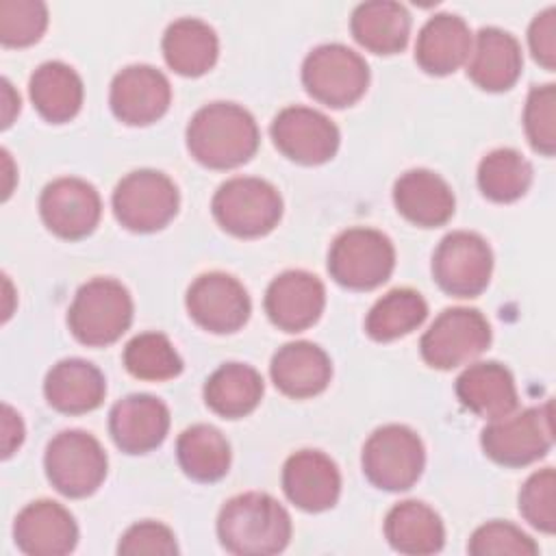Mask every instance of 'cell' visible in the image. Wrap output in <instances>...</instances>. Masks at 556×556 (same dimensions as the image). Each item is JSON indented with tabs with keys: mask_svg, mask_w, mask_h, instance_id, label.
<instances>
[{
	"mask_svg": "<svg viewBox=\"0 0 556 556\" xmlns=\"http://www.w3.org/2000/svg\"><path fill=\"white\" fill-rule=\"evenodd\" d=\"M217 536L230 554H278L289 545L291 517L287 508L267 493H241L222 506Z\"/></svg>",
	"mask_w": 556,
	"mask_h": 556,
	"instance_id": "6da1fadb",
	"label": "cell"
},
{
	"mask_svg": "<svg viewBox=\"0 0 556 556\" xmlns=\"http://www.w3.org/2000/svg\"><path fill=\"white\" fill-rule=\"evenodd\" d=\"M191 156L211 169H230L248 163L258 148V126L239 104L211 102L187 126Z\"/></svg>",
	"mask_w": 556,
	"mask_h": 556,
	"instance_id": "7a4b0ae2",
	"label": "cell"
},
{
	"mask_svg": "<svg viewBox=\"0 0 556 556\" xmlns=\"http://www.w3.org/2000/svg\"><path fill=\"white\" fill-rule=\"evenodd\" d=\"M132 321V298L113 278H91L74 295L67 311L72 334L91 348L115 343Z\"/></svg>",
	"mask_w": 556,
	"mask_h": 556,
	"instance_id": "3957f363",
	"label": "cell"
},
{
	"mask_svg": "<svg viewBox=\"0 0 556 556\" xmlns=\"http://www.w3.org/2000/svg\"><path fill=\"white\" fill-rule=\"evenodd\" d=\"M213 217L235 237H263L282 217V198L274 185L254 176L226 180L213 195Z\"/></svg>",
	"mask_w": 556,
	"mask_h": 556,
	"instance_id": "277c9868",
	"label": "cell"
},
{
	"mask_svg": "<svg viewBox=\"0 0 556 556\" xmlns=\"http://www.w3.org/2000/svg\"><path fill=\"white\" fill-rule=\"evenodd\" d=\"M395 250L387 235L374 228H348L330 245L328 271L348 289L369 291L389 280Z\"/></svg>",
	"mask_w": 556,
	"mask_h": 556,
	"instance_id": "5b68a950",
	"label": "cell"
},
{
	"mask_svg": "<svg viewBox=\"0 0 556 556\" xmlns=\"http://www.w3.org/2000/svg\"><path fill=\"white\" fill-rule=\"evenodd\" d=\"M363 473L382 491L410 489L426 463L424 443L408 426L387 424L369 434L363 445Z\"/></svg>",
	"mask_w": 556,
	"mask_h": 556,
	"instance_id": "8992f818",
	"label": "cell"
},
{
	"mask_svg": "<svg viewBox=\"0 0 556 556\" xmlns=\"http://www.w3.org/2000/svg\"><path fill=\"white\" fill-rule=\"evenodd\" d=\"M302 83L321 104L343 109L363 98L369 85L365 59L343 43L313 48L302 63Z\"/></svg>",
	"mask_w": 556,
	"mask_h": 556,
	"instance_id": "52a82bcc",
	"label": "cell"
},
{
	"mask_svg": "<svg viewBox=\"0 0 556 556\" xmlns=\"http://www.w3.org/2000/svg\"><path fill=\"white\" fill-rule=\"evenodd\" d=\"M480 443L484 454L504 467H523L543 458L554 443L552 402L491 419Z\"/></svg>",
	"mask_w": 556,
	"mask_h": 556,
	"instance_id": "ba28073f",
	"label": "cell"
},
{
	"mask_svg": "<svg viewBox=\"0 0 556 556\" xmlns=\"http://www.w3.org/2000/svg\"><path fill=\"white\" fill-rule=\"evenodd\" d=\"M46 476L67 497H87L104 480L109 458L100 441L85 430L54 434L43 456Z\"/></svg>",
	"mask_w": 556,
	"mask_h": 556,
	"instance_id": "9c48e42d",
	"label": "cell"
},
{
	"mask_svg": "<svg viewBox=\"0 0 556 556\" xmlns=\"http://www.w3.org/2000/svg\"><path fill=\"white\" fill-rule=\"evenodd\" d=\"M178 187L156 169L126 174L113 191V213L132 232H154L165 228L178 213Z\"/></svg>",
	"mask_w": 556,
	"mask_h": 556,
	"instance_id": "30bf717a",
	"label": "cell"
},
{
	"mask_svg": "<svg viewBox=\"0 0 556 556\" xmlns=\"http://www.w3.org/2000/svg\"><path fill=\"white\" fill-rule=\"evenodd\" d=\"M491 343V326L478 308H445L419 341L421 358L434 369H454L480 356Z\"/></svg>",
	"mask_w": 556,
	"mask_h": 556,
	"instance_id": "8fae6325",
	"label": "cell"
},
{
	"mask_svg": "<svg viewBox=\"0 0 556 556\" xmlns=\"http://www.w3.org/2000/svg\"><path fill=\"white\" fill-rule=\"evenodd\" d=\"M493 271L489 243L469 230L445 235L432 254V276L437 285L454 298L480 295Z\"/></svg>",
	"mask_w": 556,
	"mask_h": 556,
	"instance_id": "7c38bea8",
	"label": "cell"
},
{
	"mask_svg": "<svg viewBox=\"0 0 556 556\" xmlns=\"http://www.w3.org/2000/svg\"><path fill=\"white\" fill-rule=\"evenodd\" d=\"M185 304L191 319L215 334L239 330L252 311L245 287L224 271L198 276L187 289Z\"/></svg>",
	"mask_w": 556,
	"mask_h": 556,
	"instance_id": "4fadbf2b",
	"label": "cell"
},
{
	"mask_svg": "<svg viewBox=\"0 0 556 556\" xmlns=\"http://www.w3.org/2000/svg\"><path fill=\"white\" fill-rule=\"evenodd\" d=\"M274 146L291 161L321 165L339 150V128L321 111L308 106H287L271 122Z\"/></svg>",
	"mask_w": 556,
	"mask_h": 556,
	"instance_id": "5bb4252c",
	"label": "cell"
},
{
	"mask_svg": "<svg viewBox=\"0 0 556 556\" xmlns=\"http://www.w3.org/2000/svg\"><path fill=\"white\" fill-rule=\"evenodd\" d=\"M39 213L48 230L56 237L83 239L98 226L102 202L91 182L65 176L43 187Z\"/></svg>",
	"mask_w": 556,
	"mask_h": 556,
	"instance_id": "9a60e30c",
	"label": "cell"
},
{
	"mask_svg": "<svg viewBox=\"0 0 556 556\" xmlns=\"http://www.w3.org/2000/svg\"><path fill=\"white\" fill-rule=\"evenodd\" d=\"M172 87L163 72L152 65H128L113 76L111 111L128 126H148L165 115Z\"/></svg>",
	"mask_w": 556,
	"mask_h": 556,
	"instance_id": "2e32d148",
	"label": "cell"
},
{
	"mask_svg": "<svg viewBox=\"0 0 556 556\" xmlns=\"http://www.w3.org/2000/svg\"><path fill=\"white\" fill-rule=\"evenodd\" d=\"M265 313L285 332L311 328L326 306L324 282L304 271L289 269L276 276L265 291Z\"/></svg>",
	"mask_w": 556,
	"mask_h": 556,
	"instance_id": "e0dca14e",
	"label": "cell"
},
{
	"mask_svg": "<svg viewBox=\"0 0 556 556\" xmlns=\"http://www.w3.org/2000/svg\"><path fill=\"white\" fill-rule=\"evenodd\" d=\"M13 539L28 556H63L76 547L78 528L65 506L37 500L17 513Z\"/></svg>",
	"mask_w": 556,
	"mask_h": 556,
	"instance_id": "ac0fdd59",
	"label": "cell"
},
{
	"mask_svg": "<svg viewBox=\"0 0 556 556\" xmlns=\"http://www.w3.org/2000/svg\"><path fill=\"white\" fill-rule=\"evenodd\" d=\"M109 430L126 454H146L159 447L169 430V408L154 395L132 393L113 404Z\"/></svg>",
	"mask_w": 556,
	"mask_h": 556,
	"instance_id": "d6986e66",
	"label": "cell"
},
{
	"mask_svg": "<svg viewBox=\"0 0 556 556\" xmlns=\"http://www.w3.org/2000/svg\"><path fill=\"white\" fill-rule=\"evenodd\" d=\"M285 495L306 513H321L337 504L341 473L330 456L319 450H300L282 467Z\"/></svg>",
	"mask_w": 556,
	"mask_h": 556,
	"instance_id": "ffe728a7",
	"label": "cell"
},
{
	"mask_svg": "<svg viewBox=\"0 0 556 556\" xmlns=\"http://www.w3.org/2000/svg\"><path fill=\"white\" fill-rule=\"evenodd\" d=\"M523 56L519 41L495 26L480 28L469 52L467 76L484 91H506L521 74Z\"/></svg>",
	"mask_w": 556,
	"mask_h": 556,
	"instance_id": "44dd1931",
	"label": "cell"
},
{
	"mask_svg": "<svg viewBox=\"0 0 556 556\" xmlns=\"http://www.w3.org/2000/svg\"><path fill=\"white\" fill-rule=\"evenodd\" d=\"M276 389L289 397L304 400L321 393L332 376L328 354L311 341H293L271 356L269 365Z\"/></svg>",
	"mask_w": 556,
	"mask_h": 556,
	"instance_id": "7402d4cb",
	"label": "cell"
},
{
	"mask_svg": "<svg viewBox=\"0 0 556 556\" xmlns=\"http://www.w3.org/2000/svg\"><path fill=\"white\" fill-rule=\"evenodd\" d=\"M471 43L473 37L463 17L454 13H437L417 35L415 61L424 72L445 76L469 59Z\"/></svg>",
	"mask_w": 556,
	"mask_h": 556,
	"instance_id": "603a6c76",
	"label": "cell"
},
{
	"mask_svg": "<svg viewBox=\"0 0 556 556\" xmlns=\"http://www.w3.org/2000/svg\"><path fill=\"white\" fill-rule=\"evenodd\" d=\"M393 202L400 215L421 228L443 226L454 215L450 185L430 169H410L393 185Z\"/></svg>",
	"mask_w": 556,
	"mask_h": 556,
	"instance_id": "cb8c5ba5",
	"label": "cell"
},
{
	"mask_svg": "<svg viewBox=\"0 0 556 556\" xmlns=\"http://www.w3.org/2000/svg\"><path fill=\"white\" fill-rule=\"evenodd\" d=\"M456 395L463 406L484 419L510 415L519 404L513 374L495 361L469 365L456 378Z\"/></svg>",
	"mask_w": 556,
	"mask_h": 556,
	"instance_id": "d4e9b609",
	"label": "cell"
},
{
	"mask_svg": "<svg viewBox=\"0 0 556 556\" xmlns=\"http://www.w3.org/2000/svg\"><path fill=\"white\" fill-rule=\"evenodd\" d=\"M43 393L52 408L80 415L98 408L106 395L102 371L83 358H63L46 374Z\"/></svg>",
	"mask_w": 556,
	"mask_h": 556,
	"instance_id": "484cf974",
	"label": "cell"
},
{
	"mask_svg": "<svg viewBox=\"0 0 556 556\" xmlns=\"http://www.w3.org/2000/svg\"><path fill=\"white\" fill-rule=\"evenodd\" d=\"M384 536L400 554L426 556L441 552L445 543V528L441 517L428 504L406 500L387 513Z\"/></svg>",
	"mask_w": 556,
	"mask_h": 556,
	"instance_id": "4316f807",
	"label": "cell"
},
{
	"mask_svg": "<svg viewBox=\"0 0 556 556\" xmlns=\"http://www.w3.org/2000/svg\"><path fill=\"white\" fill-rule=\"evenodd\" d=\"M350 30L365 50L376 54H395L408 43L410 15L400 2L371 0L352 11Z\"/></svg>",
	"mask_w": 556,
	"mask_h": 556,
	"instance_id": "83f0119b",
	"label": "cell"
},
{
	"mask_svg": "<svg viewBox=\"0 0 556 556\" xmlns=\"http://www.w3.org/2000/svg\"><path fill=\"white\" fill-rule=\"evenodd\" d=\"M161 48L167 65L176 74L202 76L215 65L219 41L206 22L180 17L167 26Z\"/></svg>",
	"mask_w": 556,
	"mask_h": 556,
	"instance_id": "f1b7e54d",
	"label": "cell"
},
{
	"mask_svg": "<svg viewBox=\"0 0 556 556\" xmlns=\"http://www.w3.org/2000/svg\"><path fill=\"white\" fill-rule=\"evenodd\" d=\"M28 91L37 113L52 124L70 122L83 104V80L63 61L41 63L30 76Z\"/></svg>",
	"mask_w": 556,
	"mask_h": 556,
	"instance_id": "f546056e",
	"label": "cell"
},
{
	"mask_svg": "<svg viewBox=\"0 0 556 556\" xmlns=\"http://www.w3.org/2000/svg\"><path fill=\"white\" fill-rule=\"evenodd\" d=\"M263 389V378L254 367L226 363L208 376L204 384V402L213 413L226 419H239L258 406Z\"/></svg>",
	"mask_w": 556,
	"mask_h": 556,
	"instance_id": "4dcf8cb0",
	"label": "cell"
},
{
	"mask_svg": "<svg viewBox=\"0 0 556 556\" xmlns=\"http://www.w3.org/2000/svg\"><path fill=\"white\" fill-rule=\"evenodd\" d=\"M176 456L182 471L198 482H215L226 476L230 467V445L226 437L208 426L195 424L176 441Z\"/></svg>",
	"mask_w": 556,
	"mask_h": 556,
	"instance_id": "1f68e13d",
	"label": "cell"
},
{
	"mask_svg": "<svg viewBox=\"0 0 556 556\" xmlns=\"http://www.w3.org/2000/svg\"><path fill=\"white\" fill-rule=\"evenodd\" d=\"M428 304L415 289L402 287L384 293L367 313L365 330L374 341L400 339L424 324Z\"/></svg>",
	"mask_w": 556,
	"mask_h": 556,
	"instance_id": "d6a6232c",
	"label": "cell"
},
{
	"mask_svg": "<svg viewBox=\"0 0 556 556\" xmlns=\"http://www.w3.org/2000/svg\"><path fill=\"white\" fill-rule=\"evenodd\" d=\"M530 182L532 165L513 148H497L478 165V187L493 202L519 200Z\"/></svg>",
	"mask_w": 556,
	"mask_h": 556,
	"instance_id": "836d02e7",
	"label": "cell"
},
{
	"mask_svg": "<svg viewBox=\"0 0 556 556\" xmlns=\"http://www.w3.org/2000/svg\"><path fill=\"white\" fill-rule=\"evenodd\" d=\"M124 365L139 380H169L182 371V358L161 332H141L124 348Z\"/></svg>",
	"mask_w": 556,
	"mask_h": 556,
	"instance_id": "e575fe53",
	"label": "cell"
},
{
	"mask_svg": "<svg viewBox=\"0 0 556 556\" xmlns=\"http://www.w3.org/2000/svg\"><path fill=\"white\" fill-rule=\"evenodd\" d=\"M48 26V7L41 0L0 2V41L9 48H24L41 39Z\"/></svg>",
	"mask_w": 556,
	"mask_h": 556,
	"instance_id": "d590c367",
	"label": "cell"
},
{
	"mask_svg": "<svg viewBox=\"0 0 556 556\" xmlns=\"http://www.w3.org/2000/svg\"><path fill=\"white\" fill-rule=\"evenodd\" d=\"M523 128L536 152L543 156L556 152V87L552 83L530 89L523 109Z\"/></svg>",
	"mask_w": 556,
	"mask_h": 556,
	"instance_id": "8d00e7d4",
	"label": "cell"
},
{
	"mask_svg": "<svg viewBox=\"0 0 556 556\" xmlns=\"http://www.w3.org/2000/svg\"><path fill=\"white\" fill-rule=\"evenodd\" d=\"M519 513L545 534L556 530V473L552 467L534 471L519 491Z\"/></svg>",
	"mask_w": 556,
	"mask_h": 556,
	"instance_id": "74e56055",
	"label": "cell"
},
{
	"mask_svg": "<svg viewBox=\"0 0 556 556\" xmlns=\"http://www.w3.org/2000/svg\"><path fill=\"white\" fill-rule=\"evenodd\" d=\"M473 556H534L539 545L517 526L508 521H489L469 539L467 545Z\"/></svg>",
	"mask_w": 556,
	"mask_h": 556,
	"instance_id": "f35d334b",
	"label": "cell"
},
{
	"mask_svg": "<svg viewBox=\"0 0 556 556\" xmlns=\"http://www.w3.org/2000/svg\"><path fill=\"white\" fill-rule=\"evenodd\" d=\"M178 552L174 532L159 521H139L130 526L117 545V554L137 556V554H159L172 556Z\"/></svg>",
	"mask_w": 556,
	"mask_h": 556,
	"instance_id": "ab89813d",
	"label": "cell"
},
{
	"mask_svg": "<svg viewBox=\"0 0 556 556\" xmlns=\"http://www.w3.org/2000/svg\"><path fill=\"white\" fill-rule=\"evenodd\" d=\"M528 43L534 61L552 72L556 67V9L554 7H547L530 22Z\"/></svg>",
	"mask_w": 556,
	"mask_h": 556,
	"instance_id": "60d3db41",
	"label": "cell"
},
{
	"mask_svg": "<svg viewBox=\"0 0 556 556\" xmlns=\"http://www.w3.org/2000/svg\"><path fill=\"white\" fill-rule=\"evenodd\" d=\"M22 441H24V424L20 415L9 404H4L2 406V456L9 458L20 447Z\"/></svg>",
	"mask_w": 556,
	"mask_h": 556,
	"instance_id": "b9f144b4",
	"label": "cell"
},
{
	"mask_svg": "<svg viewBox=\"0 0 556 556\" xmlns=\"http://www.w3.org/2000/svg\"><path fill=\"white\" fill-rule=\"evenodd\" d=\"M2 128L11 126L15 113H20V96L13 91L11 83L2 78Z\"/></svg>",
	"mask_w": 556,
	"mask_h": 556,
	"instance_id": "7bdbcfd3",
	"label": "cell"
}]
</instances>
